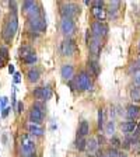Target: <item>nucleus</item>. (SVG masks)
<instances>
[{
    "label": "nucleus",
    "instance_id": "1",
    "mask_svg": "<svg viewBox=\"0 0 140 157\" xmlns=\"http://www.w3.org/2000/svg\"><path fill=\"white\" fill-rule=\"evenodd\" d=\"M17 29H18V18H17V14L14 11L13 14H10L9 20L6 21V24L3 27V31H2V36H3V39L6 42H10L13 39V36L17 33Z\"/></svg>",
    "mask_w": 140,
    "mask_h": 157
},
{
    "label": "nucleus",
    "instance_id": "2",
    "mask_svg": "<svg viewBox=\"0 0 140 157\" xmlns=\"http://www.w3.org/2000/svg\"><path fill=\"white\" fill-rule=\"evenodd\" d=\"M20 146H21V151H23L24 157H29L35 154V143L29 135L23 133L20 136Z\"/></svg>",
    "mask_w": 140,
    "mask_h": 157
},
{
    "label": "nucleus",
    "instance_id": "3",
    "mask_svg": "<svg viewBox=\"0 0 140 157\" xmlns=\"http://www.w3.org/2000/svg\"><path fill=\"white\" fill-rule=\"evenodd\" d=\"M76 87L81 91H87V90H91L93 87V82L91 77L87 72H80L78 76L76 77Z\"/></svg>",
    "mask_w": 140,
    "mask_h": 157
},
{
    "label": "nucleus",
    "instance_id": "4",
    "mask_svg": "<svg viewBox=\"0 0 140 157\" xmlns=\"http://www.w3.org/2000/svg\"><path fill=\"white\" fill-rule=\"evenodd\" d=\"M76 51H77V45H76V42L73 39L67 38V39H65V41L60 42L59 52H60L62 56H69V58H70V56H73L76 53Z\"/></svg>",
    "mask_w": 140,
    "mask_h": 157
},
{
    "label": "nucleus",
    "instance_id": "5",
    "mask_svg": "<svg viewBox=\"0 0 140 157\" xmlns=\"http://www.w3.org/2000/svg\"><path fill=\"white\" fill-rule=\"evenodd\" d=\"M44 118H45V114H44L42 105L39 104V102H36L35 105H32L31 111H29V122H31V124L39 125L44 121Z\"/></svg>",
    "mask_w": 140,
    "mask_h": 157
},
{
    "label": "nucleus",
    "instance_id": "6",
    "mask_svg": "<svg viewBox=\"0 0 140 157\" xmlns=\"http://www.w3.org/2000/svg\"><path fill=\"white\" fill-rule=\"evenodd\" d=\"M60 14L63 18H70L73 20V17L80 14V7L74 3H65L60 9Z\"/></svg>",
    "mask_w": 140,
    "mask_h": 157
},
{
    "label": "nucleus",
    "instance_id": "7",
    "mask_svg": "<svg viewBox=\"0 0 140 157\" xmlns=\"http://www.w3.org/2000/svg\"><path fill=\"white\" fill-rule=\"evenodd\" d=\"M34 98H36L38 101H45L52 97V88L51 87H36L32 91Z\"/></svg>",
    "mask_w": 140,
    "mask_h": 157
},
{
    "label": "nucleus",
    "instance_id": "8",
    "mask_svg": "<svg viewBox=\"0 0 140 157\" xmlns=\"http://www.w3.org/2000/svg\"><path fill=\"white\" fill-rule=\"evenodd\" d=\"M91 33H93V36H97V38H104V36H107L108 27L105 25V23L94 21V23L91 24Z\"/></svg>",
    "mask_w": 140,
    "mask_h": 157
},
{
    "label": "nucleus",
    "instance_id": "9",
    "mask_svg": "<svg viewBox=\"0 0 140 157\" xmlns=\"http://www.w3.org/2000/svg\"><path fill=\"white\" fill-rule=\"evenodd\" d=\"M60 31L63 33V35L66 36H72L76 33V25L74 21L70 18H62V23H60Z\"/></svg>",
    "mask_w": 140,
    "mask_h": 157
},
{
    "label": "nucleus",
    "instance_id": "10",
    "mask_svg": "<svg viewBox=\"0 0 140 157\" xmlns=\"http://www.w3.org/2000/svg\"><path fill=\"white\" fill-rule=\"evenodd\" d=\"M29 25H31L32 29H35L36 33H44L46 29V21H45V18L41 16V17H36V18L29 20Z\"/></svg>",
    "mask_w": 140,
    "mask_h": 157
},
{
    "label": "nucleus",
    "instance_id": "11",
    "mask_svg": "<svg viewBox=\"0 0 140 157\" xmlns=\"http://www.w3.org/2000/svg\"><path fill=\"white\" fill-rule=\"evenodd\" d=\"M91 14L94 16V18L100 23H104L105 18H107V10L102 6H93L91 9Z\"/></svg>",
    "mask_w": 140,
    "mask_h": 157
},
{
    "label": "nucleus",
    "instance_id": "12",
    "mask_svg": "<svg viewBox=\"0 0 140 157\" xmlns=\"http://www.w3.org/2000/svg\"><path fill=\"white\" fill-rule=\"evenodd\" d=\"M88 46H90V51H91L93 55L100 56V53H101V48H102L101 38H97V36H91V41H90Z\"/></svg>",
    "mask_w": 140,
    "mask_h": 157
},
{
    "label": "nucleus",
    "instance_id": "13",
    "mask_svg": "<svg viewBox=\"0 0 140 157\" xmlns=\"http://www.w3.org/2000/svg\"><path fill=\"white\" fill-rule=\"evenodd\" d=\"M140 115V107L136 104H131L127 105L126 108V117L129 121H136L137 117Z\"/></svg>",
    "mask_w": 140,
    "mask_h": 157
},
{
    "label": "nucleus",
    "instance_id": "14",
    "mask_svg": "<svg viewBox=\"0 0 140 157\" xmlns=\"http://www.w3.org/2000/svg\"><path fill=\"white\" fill-rule=\"evenodd\" d=\"M60 76H62L65 80H72L73 76H74V67L72 65H63L60 69Z\"/></svg>",
    "mask_w": 140,
    "mask_h": 157
},
{
    "label": "nucleus",
    "instance_id": "15",
    "mask_svg": "<svg viewBox=\"0 0 140 157\" xmlns=\"http://www.w3.org/2000/svg\"><path fill=\"white\" fill-rule=\"evenodd\" d=\"M28 131H29V133L34 135V136H42V135L45 133V131H44V128L41 126V125L31 124V122L28 124Z\"/></svg>",
    "mask_w": 140,
    "mask_h": 157
},
{
    "label": "nucleus",
    "instance_id": "16",
    "mask_svg": "<svg viewBox=\"0 0 140 157\" xmlns=\"http://www.w3.org/2000/svg\"><path fill=\"white\" fill-rule=\"evenodd\" d=\"M137 129V122L136 121H126L122 124V131L125 133H132V132H136Z\"/></svg>",
    "mask_w": 140,
    "mask_h": 157
},
{
    "label": "nucleus",
    "instance_id": "17",
    "mask_svg": "<svg viewBox=\"0 0 140 157\" xmlns=\"http://www.w3.org/2000/svg\"><path fill=\"white\" fill-rule=\"evenodd\" d=\"M27 77H28V82L36 83L39 80V77H41V72H39L36 67H32V69H29V70H28V73H27Z\"/></svg>",
    "mask_w": 140,
    "mask_h": 157
},
{
    "label": "nucleus",
    "instance_id": "18",
    "mask_svg": "<svg viewBox=\"0 0 140 157\" xmlns=\"http://www.w3.org/2000/svg\"><path fill=\"white\" fill-rule=\"evenodd\" d=\"M90 133V125H88L87 121H83L78 126V131H77V137H85L87 135Z\"/></svg>",
    "mask_w": 140,
    "mask_h": 157
},
{
    "label": "nucleus",
    "instance_id": "19",
    "mask_svg": "<svg viewBox=\"0 0 140 157\" xmlns=\"http://www.w3.org/2000/svg\"><path fill=\"white\" fill-rule=\"evenodd\" d=\"M129 95H131V100L133 101V104L134 102H140V87L139 86H132Z\"/></svg>",
    "mask_w": 140,
    "mask_h": 157
},
{
    "label": "nucleus",
    "instance_id": "20",
    "mask_svg": "<svg viewBox=\"0 0 140 157\" xmlns=\"http://www.w3.org/2000/svg\"><path fill=\"white\" fill-rule=\"evenodd\" d=\"M88 67H90V70H91V73L97 77L98 75H100V70H101V66L98 65L97 60H88Z\"/></svg>",
    "mask_w": 140,
    "mask_h": 157
},
{
    "label": "nucleus",
    "instance_id": "21",
    "mask_svg": "<svg viewBox=\"0 0 140 157\" xmlns=\"http://www.w3.org/2000/svg\"><path fill=\"white\" fill-rule=\"evenodd\" d=\"M38 6V4L35 3V2H32V0H27V2H24L23 3V10H24V13L28 14L29 11H32L35 7Z\"/></svg>",
    "mask_w": 140,
    "mask_h": 157
},
{
    "label": "nucleus",
    "instance_id": "22",
    "mask_svg": "<svg viewBox=\"0 0 140 157\" xmlns=\"http://www.w3.org/2000/svg\"><path fill=\"white\" fill-rule=\"evenodd\" d=\"M76 149L78 151H83L87 149V140H85V137H77V140H76Z\"/></svg>",
    "mask_w": 140,
    "mask_h": 157
},
{
    "label": "nucleus",
    "instance_id": "23",
    "mask_svg": "<svg viewBox=\"0 0 140 157\" xmlns=\"http://www.w3.org/2000/svg\"><path fill=\"white\" fill-rule=\"evenodd\" d=\"M36 59H38V58H36V53L35 52H31L29 55H27L25 58L23 59V62L25 63V65H32V63L36 62Z\"/></svg>",
    "mask_w": 140,
    "mask_h": 157
},
{
    "label": "nucleus",
    "instance_id": "24",
    "mask_svg": "<svg viewBox=\"0 0 140 157\" xmlns=\"http://www.w3.org/2000/svg\"><path fill=\"white\" fill-rule=\"evenodd\" d=\"M87 149L90 153H95V150L98 149L97 139H90V142H87Z\"/></svg>",
    "mask_w": 140,
    "mask_h": 157
},
{
    "label": "nucleus",
    "instance_id": "25",
    "mask_svg": "<svg viewBox=\"0 0 140 157\" xmlns=\"http://www.w3.org/2000/svg\"><path fill=\"white\" fill-rule=\"evenodd\" d=\"M133 82H134V86H139V87H140V67H136V69H134Z\"/></svg>",
    "mask_w": 140,
    "mask_h": 157
},
{
    "label": "nucleus",
    "instance_id": "26",
    "mask_svg": "<svg viewBox=\"0 0 140 157\" xmlns=\"http://www.w3.org/2000/svg\"><path fill=\"white\" fill-rule=\"evenodd\" d=\"M104 126V109H98V128Z\"/></svg>",
    "mask_w": 140,
    "mask_h": 157
},
{
    "label": "nucleus",
    "instance_id": "27",
    "mask_svg": "<svg viewBox=\"0 0 140 157\" xmlns=\"http://www.w3.org/2000/svg\"><path fill=\"white\" fill-rule=\"evenodd\" d=\"M108 157H119V151L116 150V149H114V147H111L109 150L107 151Z\"/></svg>",
    "mask_w": 140,
    "mask_h": 157
},
{
    "label": "nucleus",
    "instance_id": "28",
    "mask_svg": "<svg viewBox=\"0 0 140 157\" xmlns=\"http://www.w3.org/2000/svg\"><path fill=\"white\" fill-rule=\"evenodd\" d=\"M115 132V125H114V122H108V125H107V133H109V135H112Z\"/></svg>",
    "mask_w": 140,
    "mask_h": 157
},
{
    "label": "nucleus",
    "instance_id": "29",
    "mask_svg": "<svg viewBox=\"0 0 140 157\" xmlns=\"http://www.w3.org/2000/svg\"><path fill=\"white\" fill-rule=\"evenodd\" d=\"M0 53H2V59H7L9 58V51L4 46H0Z\"/></svg>",
    "mask_w": 140,
    "mask_h": 157
},
{
    "label": "nucleus",
    "instance_id": "30",
    "mask_svg": "<svg viewBox=\"0 0 140 157\" xmlns=\"http://www.w3.org/2000/svg\"><path fill=\"white\" fill-rule=\"evenodd\" d=\"M111 143H112V146H114V149H116V147H119L121 146V140L118 139V137H112V140H111Z\"/></svg>",
    "mask_w": 140,
    "mask_h": 157
},
{
    "label": "nucleus",
    "instance_id": "31",
    "mask_svg": "<svg viewBox=\"0 0 140 157\" xmlns=\"http://www.w3.org/2000/svg\"><path fill=\"white\" fill-rule=\"evenodd\" d=\"M7 101H9V100H7V97H2V98H0V108H2V109L7 108V107H6V105H7Z\"/></svg>",
    "mask_w": 140,
    "mask_h": 157
},
{
    "label": "nucleus",
    "instance_id": "32",
    "mask_svg": "<svg viewBox=\"0 0 140 157\" xmlns=\"http://www.w3.org/2000/svg\"><path fill=\"white\" fill-rule=\"evenodd\" d=\"M13 80H14V83H20V82H21V75H20L18 72H16V73H14Z\"/></svg>",
    "mask_w": 140,
    "mask_h": 157
},
{
    "label": "nucleus",
    "instance_id": "33",
    "mask_svg": "<svg viewBox=\"0 0 140 157\" xmlns=\"http://www.w3.org/2000/svg\"><path fill=\"white\" fill-rule=\"evenodd\" d=\"M10 111H11V108H10V107L4 108L3 111H2V117H3V118H6V117H7V115H9V112H10Z\"/></svg>",
    "mask_w": 140,
    "mask_h": 157
},
{
    "label": "nucleus",
    "instance_id": "34",
    "mask_svg": "<svg viewBox=\"0 0 140 157\" xmlns=\"http://www.w3.org/2000/svg\"><path fill=\"white\" fill-rule=\"evenodd\" d=\"M23 109H24L23 102H18V105H17V112H18V114H21V112H23Z\"/></svg>",
    "mask_w": 140,
    "mask_h": 157
},
{
    "label": "nucleus",
    "instance_id": "35",
    "mask_svg": "<svg viewBox=\"0 0 140 157\" xmlns=\"http://www.w3.org/2000/svg\"><path fill=\"white\" fill-rule=\"evenodd\" d=\"M9 73L10 75H14V73H16V67H14V65H9Z\"/></svg>",
    "mask_w": 140,
    "mask_h": 157
},
{
    "label": "nucleus",
    "instance_id": "36",
    "mask_svg": "<svg viewBox=\"0 0 140 157\" xmlns=\"http://www.w3.org/2000/svg\"><path fill=\"white\" fill-rule=\"evenodd\" d=\"M3 65H4V59H2V58H0V69L3 67Z\"/></svg>",
    "mask_w": 140,
    "mask_h": 157
},
{
    "label": "nucleus",
    "instance_id": "37",
    "mask_svg": "<svg viewBox=\"0 0 140 157\" xmlns=\"http://www.w3.org/2000/svg\"><path fill=\"white\" fill-rule=\"evenodd\" d=\"M119 157H127L126 153H119Z\"/></svg>",
    "mask_w": 140,
    "mask_h": 157
},
{
    "label": "nucleus",
    "instance_id": "38",
    "mask_svg": "<svg viewBox=\"0 0 140 157\" xmlns=\"http://www.w3.org/2000/svg\"><path fill=\"white\" fill-rule=\"evenodd\" d=\"M137 46H139V49H140V41H139V45H137Z\"/></svg>",
    "mask_w": 140,
    "mask_h": 157
},
{
    "label": "nucleus",
    "instance_id": "39",
    "mask_svg": "<svg viewBox=\"0 0 140 157\" xmlns=\"http://www.w3.org/2000/svg\"><path fill=\"white\" fill-rule=\"evenodd\" d=\"M139 65H140V56H139Z\"/></svg>",
    "mask_w": 140,
    "mask_h": 157
},
{
    "label": "nucleus",
    "instance_id": "40",
    "mask_svg": "<svg viewBox=\"0 0 140 157\" xmlns=\"http://www.w3.org/2000/svg\"><path fill=\"white\" fill-rule=\"evenodd\" d=\"M0 109H2V108H0Z\"/></svg>",
    "mask_w": 140,
    "mask_h": 157
}]
</instances>
